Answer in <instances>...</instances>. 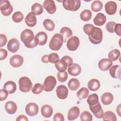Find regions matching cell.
<instances>
[{
	"label": "cell",
	"mask_w": 121,
	"mask_h": 121,
	"mask_svg": "<svg viewBox=\"0 0 121 121\" xmlns=\"http://www.w3.org/2000/svg\"><path fill=\"white\" fill-rule=\"evenodd\" d=\"M20 39L27 48H33L38 45L33 32L30 29H26L23 30L21 33Z\"/></svg>",
	"instance_id": "6da1fadb"
},
{
	"label": "cell",
	"mask_w": 121,
	"mask_h": 121,
	"mask_svg": "<svg viewBox=\"0 0 121 121\" xmlns=\"http://www.w3.org/2000/svg\"><path fill=\"white\" fill-rule=\"evenodd\" d=\"M88 38L91 43L94 44L100 43L103 40V32L100 28L94 27L90 34Z\"/></svg>",
	"instance_id": "7a4b0ae2"
},
{
	"label": "cell",
	"mask_w": 121,
	"mask_h": 121,
	"mask_svg": "<svg viewBox=\"0 0 121 121\" xmlns=\"http://www.w3.org/2000/svg\"><path fill=\"white\" fill-rule=\"evenodd\" d=\"M63 43V38L60 34H55L52 38L49 43V47L53 51H58L61 47Z\"/></svg>",
	"instance_id": "3957f363"
},
{
	"label": "cell",
	"mask_w": 121,
	"mask_h": 121,
	"mask_svg": "<svg viewBox=\"0 0 121 121\" xmlns=\"http://www.w3.org/2000/svg\"><path fill=\"white\" fill-rule=\"evenodd\" d=\"M19 90L24 93L29 92L32 87V83L26 77H21L18 81Z\"/></svg>",
	"instance_id": "277c9868"
},
{
	"label": "cell",
	"mask_w": 121,
	"mask_h": 121,
	"mask_svg": "<svg viewBox=\"0 0 121 121\" xmlns=\"http://www.w3.org/2000/svg\"><path fill=\"white\" fill-rule=\"evenodd\" d=\"M62 5L66 10L75 11L79 9L81 1L80 0H64L62 1Z\"/></svg>",
	"instance_id": "5b68a950"
},
{
	"label": "cell",
	"mask_w": 121,
	"mask_h": 121,
	"mask_svg": "<svg viewBox=\"0 0 121 121\" xmlns=\"http://www.w3.org/2000/svg\"><path fill=\"white\" fill-rule=\"evenodd\" d=\"M57 83L56 78L52 76L47 77L43 84V90L46 92H51L54 88Z\"/></svg>",
	"instance_id": "8992f818"
},
{
	"label": "cell",
	"mask_w": 121,
	"mask_h": 121,
	"mask_svg": "<svg viewBox=\"0 0 121 121\" xmlns=\"http://www.w3.org/2000/svg\"><path fill=\"white\" fill-rule=\"evenodd\" d=\"M0 9L3 16H8L12 12L13 9L9 0H1L0 2Z\"/></svg>",
	"instance_id": "52a82bcc"
},
{
	"label": "cell",
	"mask_w": 121,
	"mask_h": 121,
	"mask_svg": "<svg viewBox=\"0 0 121 121\" xmlns=\"http://www.w3.org/2000/svg\"><path fill=\"white\" fill-rule=\"evenodd\" d=\"M80 44V41L78 37L73 36L69 38L67 42V47L71 51H76L78 47Z\"/></svg>",
	"instance_id": "ba28073f"
},
{
	"label": "cell",
	"mask_w": 121,
	"mask_h": 121,
	"mask_svg": "<svg viewBox=\"0 0 121 121\" xmlns=\"http://www.w3.org/2000/svg\"><path fill=\"white\" fill-rule=\"evenodd\" d=\"M89 109L96 118L101 119L103 118L104 111L99 102L93 105L89 106Z\"/></svg>",
	"instance_id": "9c48e42d"
},
{
	"label": "cell",
	"mask_w": 121,
	"mask_h": 121,
	"mask_svg": "<svg viewBox=\"0 0 121 121\" xmlns=\"http://www.w3.org/2000/svg\"><path fill=\"white\" fill-rule=\"evenodd\" d=\"M25 111L28 116H34L38 113L39 108L36 104L34 103H30L26 105Z\"/></svg>",
	"instance_id": "30bf717a"
},
{
	"label": "cell",
	"mask_w": 121,
	"mask_h": 121,
	"mask_svg": "<svg viewBox=\"0 0 121 121\" xmlns=\"http://www.w3.org/2000/svg\"><path fill=\"white\" fill-rule=\"evenodd\" d=\"M20 47V43L17 39L12 38L8 42L7 45L8 50L12 52H16L19 49Z\"/></svg>",
	"instance_id": "8fae6325"
},
{
	"label": "cell",
	"mask_w": 121,
	"mask_h": 121,
	"mask_svg": "<svg viewBox=\"0 0 121 121\" xmlns=\"http://www.w3.org/2000/svg\"><path fill=\"white\" fill-rule=\"evenodd\" d=\"M43 7L50 14H54L56 10V6L52 0H45L43 3Z\"/></svg>",
	"instance_id": "7c38bea8"
},
{
	"label": "cell",
	"mask_w": 121,
	"mask_h": 121,
	"mask_svg": "<svg viewBox=\"0 0 121 121\" xmlns=\"http://www.w3.org/2000/svg\"><path fill=\"white\" fill-rule=\"evenodd\" d=\"M24 62V59L20 55L16 54L11 57L9 60L10 64L14 68H18L22 66Z\"/></svg>",
	"instance_id": "4fadbf2b"
},
{
	"label": "cell",
	"mask_w": 121,
	"mask_h": 121,
	"mask_svg": "<svg viewBox=\"0 0 121 121\" xmlns=\"http://www.w3.org/2000/svg\"><path fill=\"white\" fill-rule=\"evenodd\" d=\"M56 95L57 97L60 99H66L68 95V89L64 85H59L56 88Z\"/></svg>",
	"instance_id": "5bb4252c"
},
{
	"label": "cell",
	"mask_w": 121,
	"mask_h": 121,
	"mask_svg": "<svg viewBox=\"0 0 121 121\" xmlns=\"http://www.w3.org/2000/svg\"><path fill=\"white\" fill-rule=\"evenodd\" d=\"M112 64V61L109 59L104 58L101 59L98 62V66L99 69L103 71H107Z\"/></svg>",
	"instance_id": "9a60e30c"
},
{
	"label": "cell",
	"mask_w": 121,
	"mask_h": 121,
	"mask_svg": "<svg viewBox=\"0 0 121 121\" xmlns=\"http://www.w3.org/2000/svg\"><path fill=\"white\" fill-rule=\"evenodd\" d=\"M117 8V4L113 1H109L104 5L105 12L109 15H112L114 14L116 12Z\"/></svg>",
	"instance_id": "2e32d148"
},
{
	"label": "cell",
	"mask_w": 121,
	"mask_h": 121,
	"mask_svg": "<svg viewBox=\"0 0 121 121\" xmlns=\"http://www.w3.org/2000/svg\"><path fill=\"white\" fill-rule=\"evenodd\" d=\"M25 21L27 26L31 27L35 26L37 23L36 15L32 12L28 13L25 18Z\"/></svg>",
	"instance_id": "e0dca14e"
},
{
	"label": "cell",
	"mask_w": 121,
	"mask_h": 121,
	"mask_svg": "<svg viewBox=\"0 0 121 121\" xmlns=\"http://www.w3.org/2000/svg\"><path fill=\"white\" fill-rule=\"evenodd\" d=\"M81 71V68L77 63H72L68 67V72L69 75L73 76H78Z\"/></svg>",
	"instance_id": "ac0fdd59"
},
{
	"label": "cell",
	"mask_w": 121,
	"mask_h": 121,
	"mask_svg": "<svg viewBox=\"0 0 121 121\" xmlns=\"http://www.w3.org/2000/svg\"><path fill=\"white\" fill-rule=\"evenodd\" d=\"M80 113V110L77 106H74L71 108L68 113L67 117L69 121H73L78 118Z\"/></svg>",
	"instance_id": "d6986e66"
},
{
	"label": "cell",
	"mask_w": 121,
	"mask_h": 121,
	"mask_svg": "<svg viewBox=\"0 0 121 121\" xmlns=\"http://www.w3.org/2000/svg\"><path fill=\"white\" fill-rule=\"evenodd\" d=\"M47 35L44 32H40L35 36V40L38 44L43 46L45 44L47 41Z\"/></svg>",
	"instance_id": "ffe728a7"
},
{
	"label": "cell",
	"mask_w": 121,
	"mask_h": 121,
	"mask_svg": "<svg viewBox=\"0 0 121 121\" xmlns=\"http://www.w3.org/2000/svg\"><path fill=\"white\" fill-rule=\"evenodd\" d=\"M121 66L119 65H116L110 68L109 73L111 76L115 78L121 79Z\"/></svg>",
	"instance_id": "44dd1931"
},
{
	"label": "cell",
	"mask_w": 121,
	"mask_h": 121,
	"mask_svg": "<svg viewBox=\"0 0 121 121\" xmlns=\"http://www.w3.org/2000/svg\"><path fill=\"white\" fill-rule=\"evenodd\" d=\"M106 21V17L105 15L102 13H98L96 14L93 19L94 23L97 26H102L104 25Z\"/></svg>",
	"instance_id": "7402d4cb"
},
{
	"label": "cell",
	"mask_w": 121,
	"mask_h": 121,
	"mask_svg": "<svg viewBox=\"0 0 121 121\" xmlns=\"http://www.w3.org/2000/svg\"><path fill=\"white\" fill-rule=\"evenodd\" d=\"M5 109L8 113L9 114H13L17 112V105L13 101H9L6 103L5 104Z\"/></svg>",
	"instance_id": "603a6c76"
},
{
	"label": "cell",
	"mask_w": 121,
	"mask_h": 121,
	"mask_svg": "<svg viewBox=\"0 0 121 121\" xmlns=\"http://www.w3.org/2000/svg\"><path fill=\"white\" fill-rule=\"evenodd\" d=\"M41 114L42 116L45 118H50L52 113L53 109L51 106L48 104H44L42 106L41 110Z\"/></svg>",
	"instance_id": "cb8c5ba5"
},
{
	"label": "cell",
	"mask_w": 121,
	"mask_h": 121,
	"mask_svg": "<svg viewBox=\"0 0 121 121\" xmlns=\"http://www.w3.org/2000/svg\"><path fill=\"white\" fill-rule=\"evenodd\" d=\"M3 88L6 90L9 94H11L15 93L16 91L17 85L13 81H8L4 84Z\"/></svg>",
	"instance_id": "d4e9b609"
},
{
	"label": "cell",
	"mask_w": 121,
	"mask_h": 121,
	"mask_svg": "<svg viewBox=\"0 0 121 121\" xmlns=\"http://www.w3.org/2000/svg\"><path fill=\"white\" fill-rule=\"evenodd\" d=\"M60 33L63 37V42L64 43L66 42L68 39L70 37L73 35L72 30L68 27H62L60 31Z\"/></svg>",
	"instance_id": "484cf974"
},
{
	"label": "cell",
	"mask_w": 121,
	"mask_h": 121,
	"mask_svg": "<svg viewBox=\"0 0 121 121\" xmlns=\"http://www.w3.org/2000/svg\"><path fill=\"white\" fill-rule=\"evenodd\" d=\"M113 100V96L111 93L106 92L101 96V102L104 105H109L111 104Z\"/></svg>",
	"instance_id": "4316f807"
},
{
	"label": "cell",
	"mask_w": 121,
	"mask_h": 121,
	"mask_svg": "<svg viewBox=\"0 0 121 121\" xmlns=\"http://www.w3.org/2000/svg\"><path fill=\"white\" fill-rule=\"evenodd\" d=\"M87 87L91 91H97L100 87V82L96 79H92L88 81L87 83Z\"/></svg>",
	"instance_id": "83f0119b"
},
{
	"label": "cell",
	"mask_w": 121,
	"mask_h": 121,
	"mask_svg": "<svg viewBox=\"0 0 121 121\" xmlns=\"http://www.w3.org/2000/svg\"><path fill=\"white\" fill-rule=\"evenodd\" d=\"M68 86L70 90L75 91L77 90L80 86V83L78 79L73 78L69 80Z\"/></svg>",
	"instance_id": "f1b7e54d"
},
{
	"label": "cell",
	"mask_w": 121,
	"mask_h": 121,
	"mask_svg": "<svg viewBox=\"0 0 121 121\" xmlns=\"http://www.w3.org/2000/svg\"><path fill=\"white\" fill-rule=\"evenodd\" d=\"M31 11L35 15H40L43 12V10L41 4L38 3H35L31 7Z\"/></svg>",
	"instance_id": "f546056e"
},
{
	"label": "cell",
	"mask_w": 121,
	"mask_h": 121,
	"mask_svg": "<svg viewBox=\"0 0 121 121\" xmlns=\"http://www.w3.org/2000/svg\"><path fill=\"white\" fill-rule=\"evenodd\" d=\"M103 121H116L117 118L114 112L112 111H106L104 113L103 117Z\"/></svg>",
	"instance_id": "4dcf8cb0"
},
{
	"label": "cell",
	"mask_w": 121,
	"mask_h": 121,
	"mask_svg": "<svg viewBox=\"0 0 121 121\" xmlns=\"http://www.w3.org/2000/svg\"><path fill=\"white\" fill-rule=\"evenodd\" d=\"M89 90L86 87H82L77 93V95L79 100L86 98L89 95Z\"/></svg>",
	"instance_id": "1f68e13d"
},
{
	"label": "cell",
	"mask_w": 121,
	"mask_h": 121,
	"mask_svg": "<svg viewBox=\"0 0 121 121\" xmlns=\"http://www.w3.org/2000/svg\"><path fill=\"white\" fill-rule=\"evenodd\" d=\"M43 26L47 30L52 31L55 28V24L52 20L50 19H45L43 22Z\"/></svg>",
	"instance_id": "d6a6232c"
},
{
	"label": "cell",
	"mask_w": 121,
	"mask_h": 121,
	"mask_svg": "<svg viewBox=\"0 0 121 121\" xmlns=\"http://www.w3.org/2000/svg\"><path fill=\"white\" fill-rule=\"evenodd\" d=\"M55 66L57 70L59 72L66 71L67 69V65L66 62L62 60H58L55 63Z\"/></svg>",
	"instance_id": "836d02e7"
},
{
	"label": "cell",
	"mask_w": 121,
	"mask_h": 121,
	"mask_svg": "<svg viewBox=\"0 0 121 121\" xmlns=\"http://www.w3.org/2000/svg\"><path fill=\"white\" fill-rule=\"evenodd\" d=\"M80 17L84 21H88L92 17V12L89 9H85L81 12Z\"/></svg>",
	"instance_id": "e575fe53"
},
{
	"label": "cell",
	"mask_w": 121,
	"mask_h": 121,
	"mask_svg": "<svg viewBox=\"0 0 121 121\" xmlns=\"http://www.w3.org/2000/svg\"><path fill=\"white\" fill-rule=\"evenodd\" d=\"M120 54V51L117 49H114L109 52L108 55V59H110L112 61H115L118 60Z\"/></svg>",
	"instance_id": "d590c367"
},
{
	"label": "cell",
	"mask_w": 121,
	"mask_h": 121,
	"mask_svg": "<svg viewBox=\"0 0 121 121\" xmlns=\"http://www.w3.org/2000/svg\"><path fill=\"white\" fill-rule=\"evenodd\" d=\"M103 3L100 0H95L94 1L91 5V8L92 11L94 12L100 11L103 8Z\"/></svg>",
	"instance_id": "8d00e7d4"
},
{
	"label": "cell",
	"mask_w": 121,
	"mask_h": 121,
	"mask_svg": "<svg viewBox=\"0 0 121 121\" xmlns=\"http://www.w3.org/2000/svg\"><path fill=\"white\" fill-rule=\"evenodd\" d=\"M86 101L89 106L93 105L99 102L98 96L96 94H92L88 96Z\"/></svg>",
	"instance_id": "74e56055"
},
{
	"label": "cell",
	"mask_w": 121,
	"mask_h": 121,
	"mask_svg": "<svg viewBox=\"0 0 121 121\" xmlns=\"http://www.w3.org/2000/svg\"><path fill=\"white\" fill-rule=\"evenodd\" d=\"M80 119L81 121H91L93 120V116L88 111H85L81 113Z\"/></svg>",
	"instance_id": "f35d334b"
},
{
	"label": "cell",
	"mask_w": 121,
	"mask_h": 121,
	"mask_svg": "<svg viewBox=\"0 0 121 121\" xmlns=\"http://www.w3.org/2000/svg\"><path fill=\"white\" fill-rule=\"evenodd\" d=\"M12 18L15 23H19L24 19V15L21 12L17 11L13 14Z\"/></svg>",
	"instance_id": "ab89813d"
},
{
	"label": "cell",
	"mask_w": 121,
	"mask_h": 121,
	"mask_svg": "<svg viewBox=\"0 0 121 121\" xmlns=\"http://www.w3.org/2000/svg\"><path fill=\"white\" fill-rule=\"evenodd\" d=\"M43 86L42 84L36 83L33 87L32 92L34 94H39L43 91Z\"/></svg>",
	"instance_id": "60d3db41"
},
{
	"label": "cell",
	"mask_w": 121,
	"mask_h": 121,
	"mask_svg": "<svg viewBox=\"0 0 121 121\" xmlns=\"http://www.w3.org/2000/svg\"><path fill=\"white\" fill-rule=\"evenodd\" d=\"M57 78L60 82H65L68 78V73L66 71L59 72L57 73Z\"/></svg>",
	"instance_id": "b9f144b4"
},
{
	"label": "cell",
	"mask_w": 121,
	"mask_h": 121,
	"mask_svg": "<svg viewBox=\"0 0 121 121\" xmlns=\"http://www.w3.org/2000/svg\"><path fill=\"white\" fill-rule=\"evenodd\" d=\"M59 56L56 53H52L48 55V61L52 63H55L59 60Z\"/></svg>",
	"instance_id": "7bdbcfd3"
},
{
	"label": "cell",
	"mask_w": 121,
	"mask_h": 121,
	"mask_svg": "<svg viewBox=\"0 0 121 121\" xmlns=\"http://www.w3.org/2000/svg\"><path fill=\"white\" fill-rule=\"evenodd\" d=\"M116 23L113 21L108 22L106 24V29L107 31L111 33H113L114 32V27L116 25Z\"/></svg>",
	"instance_id": "ee69618b"
},
{
	"label": "cell",
	"mask_w": 121,
	"mask_h": 121,
	"mask_svg": "<svg viewBox=\"0 0 121 121\" xmlns=\"http://www.w3.org/2000/svg\"><path fill=\"white\" fill-rule=\"evenodd\" d=\"M94 27V26L92 24H86L84 26L83 29L84 32L88 35Z\"/></svg>",
	"instance_id": "f6af8a7d"
},
{
	"label": "cell",
	"mask_w": 121,
	"mask_h": 121,
	"mask_svg": "<svg viewBox=\"0 0 121 121\" xmlns=\"http://www.w3.org/2000/svg\"><path fill=\"white\" fill-rule=\"evenodd\" d=\"M8 92L5 90V89H1L0 90V101L5 100L7 99V97L8 96Z\"/></svg>",
	"instance_id": "bcb514c9"
},
{
	"label": "cell",
	"mask_w": 121,
	"mask_h": 121,
	"mask_svg": "<svg viewBox=\"0 0 121 121\" xmlns=\"http://www.w3.org/2000/svg\"><path fill=\"white\" fill-rule=\"evenodd\" d=\"M7 42V38L4 34L0 35V47L4 46Z\"/></svg>",
	"instance_id": "7dc6e473"
},
{
	"label": "cell",
	"mask_w": 121,
	"mask_h": 121,
	"mask_svg": "<svg viewBox=\"0 0 121 121\" xmlns=\"http://www.w3.org/2000/svg\"><path fill=\"white\" fill-rule=\"evenodd\" d=\"M61 60H63L66 62V63L67 65V66L68 67L71 65L73 63V59H72V58H71L69 56L66 55L63 56L61 58Z\"/></svg>",
	"instance_id": "c3c4849f"
},
{
	"label": "cell",
	"mask_w": 121,
	"mask_h": 121,
	"mask_svg": "<svg viewBox=\"0 0 121 121\" xmlns=\"http://www.w3.org/2000/svg\"><path fill=\"white\" fill-rule=\"evenodd\" d=\"M54 121H64V117L62 114L60 112H57L55 114L53 117Z\"/></svg>",
	"instance_id": "681fc988"
},
{
	"label": "cell",
	"mask_w": 121,
	"mask_h": 121,
	"mask_svg": "<svg viewBox=\"0 0 121 121\" xmlns=\"http://www.w3.org/2000/svg\"><path fill=\"white\" fill-rule=\"evenodd\" d=\"M8 56V52L7 50L4 49H0V60L5 59Z\"/></svg>",
	"instance_id": "f907efd6"
},
{
	"label": "cell",
	"mask_w": 121,
	"mask_h": 121,
	"mask_svg": "<svg viewBox=\"0 0 121 121\" xmlns=\"http://www.w3.org/2000/svg\"><path fill=\"white\" fill-rule=\"evenodd\" d=\"M114 32L118 36H121V25L120 24H116L114 27Z\"/></svg>",
	"instance_id": "816d5d0a"
},
{
	"label": "cell",
	"mask_w": 121,
	"mask_h": 121,
	"mask_svg": "<svg viewBox=\"0 0 121 121\" xmlns=\"http://www.w3.org/2000/svg\"><path fill=\"white\" fill-rule=\"evenodd\" d=\"M17 121H28V118L24 115H20L18 116L17 118L16 119Z\"/></svg>",
	"instance_id": "f5cc1de1"
},
{
	"label": "cell",
	"mask_w": 121,
	"mask_h": 121,
	"mask_svg": "<svg viewBox=\"0 0 121 121\" xmlns=\"http://www.w3.org/2000/svg\"><path fill=\"white\" fill-rule=\"evenodd\" d=\"M48 54H46L43 55L42 58H41V60L43 62L45 63H48Z\"/></svg>",
	"instance_id": "db71d44e"
},
{
	"label": "cell",
	"mask_w": 121,
	"mask_h": 121,
	"mask_svg": "<svg viewBox=\"0 0 121 121\" xmlns=\"http://www.w3.org/2000/svg\"><path fill=\"white\" fill-rule=\"evenodd\" d=\"M121 104H119L116 108V112L120 117H121Z\"/></svg>",
	"instance_id": "11a10c76"
}]
</instances>
